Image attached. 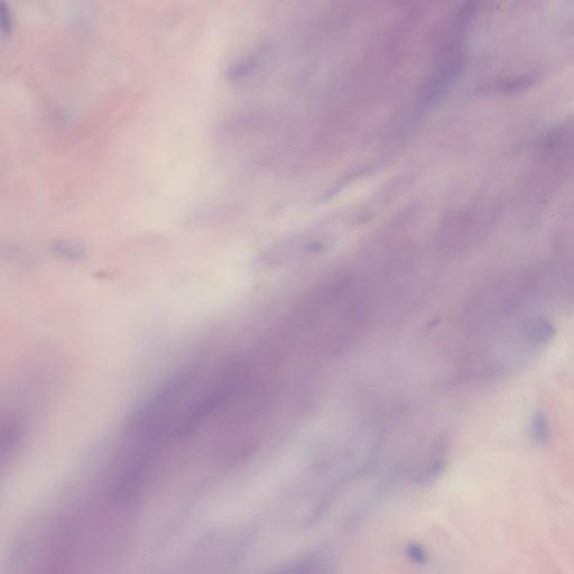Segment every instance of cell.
<instances>
[{"mask_svg": "<svg viewBox=\"0 0 574 574\" xmlns=\"http://www.w3.org/2000/svg\"><path fill=\"white\" fill-rule=\"evenodd\" d=\"M541 283L542 274L534 269L511 272L487 282L466 307V326L481 332L502 326L522 311Z\"/></svg>", "mask_w": 574, "mask_h": 574, "instance_id": "obj_1", "label": "cell"}, {"mask_svg": "<svg viewBox=\"0 0 574 574\" xmlns=\"http://www.w3.org/2000/svg\"><path fill=\"white\" fill-rule=\"evenodd\" d=\"M540 153L545 162L574 175V115L556 125L544 136Z\"/></svg>", "mask_w": 574, "mask_h": 574, "instance_id": "obj_2", "label": "cell"}, {"mask_svg": "<svg viewBox=\"0 0 574 574\" xmlns=\"http://www.w3.org/2000/svg\"><path fill=\"white\" fill-rule=\"evenodd\" d=\"M336 555L328 549H313L293 556L267 574H337Z\"/></svg>", "mask_w": 574, "mask_h": 574, "instance_id": "obj_3", "label": "cell"}, {"mask_svg": "<svg viewBox=\"0 0 574 574\" xmlns=\"http://www.w3.org/2000/svg\"><path fill=\"white\" fill-rule=\"evenodd\" d=\"M521 331L532 351L544 348L554 339L556 334L552 323L541 317L528 318L523 321Z\"/></svg>", "mask_w": 574, "mask_h": 574, "instance_id": "obj_4", "label": "cell"}, {"mask_svg": "<svg viewBox=\"0 0 574 574\" xmlns=\"http://www.w3.org/2000/svg\"><path fill=\"white\" fill-rule=\"evenodd\" d=\"M554 284L562 302L574 307V246L561 257L555 271Z\"/></svg>", "mask_w": 574, "mask_h": 574, "instance_id": "obj_5", "label": "cell"}, {"mask_svg": "<svg viewBox=\"0 0 574 574\" xmlns=\"http://www.w3.org/2000/svg\"><path fill=\"white\" fill-rule=\"evenodd\" d=\"M530 438L536 445H547L549 439V419L543 409H537L530 422Z\"/></svg>", "mask_w": 574, "mask_h": 574, "instance_id": "obj_6", "label": "cell"}, {"mask_svg": "<svg viewBox=\"0 0 574 574\" xmlns=\"http://www.w3.org/2000/svg\"><path fill=\"white\" fill-rule=\"evenodd\" d=\"M54 250L58 254L63 255L64 257H70V258H81L83 255V250L79 246H75L73 243H58L54 245Z\"/></svg>", "mask_w": 574, "mask_h": 574, "instance_id": "obj_7", "label": "cell"}, {"mask_svg": "<svg viewBox=\"0 0 574 574\" xmlns=\"http://www.w3.org/2000/svg\"><path fill=\"white\" fill-rule=\"evenodd\" d=\"M0 27L6 35L11 34V28H13L11 11L5 3H0Z\"/></svg>", "mask_w": 574, "mask_h": 574, "instance_id": "obj_8", "label": "cell"}]
</instances>
